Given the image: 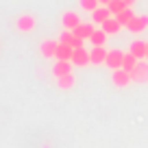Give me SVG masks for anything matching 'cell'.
Wrapping results in <instances>:
<instances>
[{"label":"cell","mask_w":148,"mask_h":148,"mask_svg":"<svg viewBox=\"0 0 148 148\" xmlns=\"http://www.w3.org/2000/svg\"><path fill=\"white\" fill-rule=\"evenodd\" d=\"M35 26H37V18L31 13H22L18 18V22H15V28L20 33H31V31H35Z\"/></svg>","instance_id":"obj_1"},{"label":"cell","mask_w":148,"mask_h":148,"mask_svg":"<svg viewBox=\"0 0 148 148\" xmlns=\"http://www.w3.org/2000/svg\"><path fill=\"white\" fill-rule=\"evenodd\" d=\"M131 76H133L135 83H148V59L137 61V65H135V70L131 72Z\"/></svg>","instance_id":"obj_2"},{"label":"cell","mask_w":148,"mask_h":148,"mask_svg":"<svg viewBox=\"0 0 148 148\" xmlns=\"http://www.w3.org/2000/svg\"><path fill=\"white\" fill-rule=\"evenodd\" d=\"M61 24H63L65 31H74L79 24H83V20H81L79 13H74V11H65V13L61 15Z\"/></svg>","instance_id":"obj_3"},{"label":"cell","mask_w":148,"mask_h":148,"mask_svg":"<svg viewBox=\"0 0 148 148\" xmlns=\"http://www.w3.org/2000/svg\"><path fill=\"white\" fill-rule=\"evenodd\" d=\"M92 63V59H89V50H85L83 48H74V55H72V65H76V68H85V65Z\"/></svg>","instance_id":"obj_4"},{"label":"cell","mask_w":148,"mask_h":148,"mask_svg":"<svg viewBox=\"0 0 148 148\" xmlns=\"http://www.w3.org/2000/svg\"><path fill=\"white\" fill-rule=\"evenodd\" d=\"M111 81H113V85L116 87H126V85L133 81V76H131V72H126V70H113V74H111Z\"/></svg>","instance_id":"obj_5"},{"label":"cell","mask_w":148,"mask_h":148,"mask_svg":"<svg viewBox=\"0 0 148 148\" xmlns=\"http://www.w3.org/2000/svg\"><path fill=\"white\" fill-rule=\"evenodd\" d=\"M122 61H124V52H122V50H109L105 65H107V68H111V70H120L122 68Z\"/></svg>","instance_id":"obj_6"},{"label":"cell","mask_w":148,"mask_h":148,"mask_svg":"<svg viewBox=\"0 0 148 148\" xmlns=\"http://www.w3.org/2000/svg\"><path fill=\"white\" fill-rule=\"evenodd\" d=\"M126 28H129L131 33H144L148 28V15H135V18L126 24Z\"/></svg>","instance_id":"obj_7"},{"label":"cell","mask_w":148,"mask_h":148,"mask_svg":"<svg viewBox=\"0 0 148 148\" xmlns=\"http://www.w3.org/2000/svg\"><path fill=\"white\" fill-rule=\"evenodd\" d=\"M107 55H109V50H107L105 46H94L92 50H89V59H92V65H102L107 61Z\"/></svg>","instance_id":"obj_8"},{"label":"cell","mask_w":148,"mask_h":148,"mask_svg":"<svg viewBox=\"0 0 148 148\" xmlns=\"http://www.w3.org/2000/svg\"><path fill=\"white\" fill-rule=\"evenodd\" d=\"M59 42L61 44H68V46H72V48H83L85 46V42L81 39V37H76L72 31H63V33H61V37H59Z\"/></svg>","instance_id":"obj_9"},{"label":"cell","mask_w":148,"mask_h":148,"mask_svg":"<svg viewBox=\"0 0 148 148\" xmlns=\"http://www.w3.org/2000/svg\"><path fill=\"white\" fill-rule=\"evenodd\" d=\"M57 48H59V42H55V39H44L42 46H39V52H42V57H46V59H52V57L57 55Z\"/></svg>","instance_id":"obj_10"},{"label":"cell","mask_w":148,"mask_h":148,"mask_svg":"<svg viewBox=\"0 0 148 148\" xmlns=\"http://www.w3.org/2000/svg\"><path fill=\"white\" fill-rule=\"evenodd\" d=\"M109 18H113V13H111V11H109V7H105V5H100V7H98V9L92 13L94 24H100V26H102V24H105Z\"/></svg>","instance_id":"obj_11"},{"label":"cell","mask_w":148,"mask_h":148,"mask_svg":"<svg viewBox=\"0 0 148 148\" xmlns=\"http://www.w3.org/2000/svg\"><path fill=\"white\" fill-rule=\"evenodd\" d=\"M94 31H96V26H94V24H89V22H83V24H79V26L74 28L72 33H74L76 37H81V39L85 42V39H89V37L94 35Z\"/></svg>","instance_id":"obj_12"},{"label":"cell","mask_w":148,"mask_h":148,"mask_svg":"<svg viewBox=\"0 0 148 148\" xmlns=\"http://www.w3.org/2000/svg\"><path fill=\"white\" fill-rule=\"evenodd\" d=\"M52 74H55V79L65 76V74H72V61H57L52 65Z\"/></svg>","instance_id":"obj_13"},{"label":"cell","mask_w":148,"mask_h":148,"mask_svg":"<svg viewBox=\"0 0 148 148\" xmlns=\"http://www.w3.org/2000/svg\"><path fill=\"white\" fill-rule=\"evenodd\" d=\"M72 55H74V48L68 46V44H61L59 42V48H57L55 59L57 61H72Z\"/></svg>","instance_id":"obj_14"},{"label":"cell","mask_w":148,"mask_h":148,"mask_svg":"<svg viewBox=\"0 0 148 148\" xmlns=\"http://www.w3.org/2000/svg\"><path fill=\"white\" fill-rule=\"evenodd\" d=\"M131 55L133 57H137L139 61L142 59H146V42H142V39H135L133 44H131Z\"/></svg>","instance_id":"obj_15"},{"label":"cell","mask_w":148,"mask_h":148,"mask_svg":"<svg viewBox=\"0 0 148 148\" xmlns=\"http://www.w3.org/2000/svg\"><path fill=\"white\" fill-rule=\"evenodd\" d=\"M120 28H122V24L118 22V18H116V15H113V18H109L105 24H102V31H105L107 35H116V33L120 31Z\"/></svg>","instance_id":"obj_16"},{"label":"cell","mask_w":148,"mask_h":148,"mask_svg":"<svg viewBox=\"0 0 148 148\" xmlns=\"http://www.w3.org/2000/svg\"><path fill=\"white\" fill-rule=\"evenodd\" d=\"M57 85L61 89H72L76 85V79H74V74H65V76H59L57 79Z\"/></svg>","instance_id":"obj_17"},{"label":"cell","mask_w":148,"mask_h":148,"mask_svg":"<svg viewBox=\"0 0 148 148\" xmlns=\"http://www.w3.org/2000/svg\"><path fill=\"white\" fill-rule=\"evenodd\" d=\"M107 33L102 31V28H96V31H94V35L89 37V42L94 44V46H105V42H107Z\"/></svg>","instance_id":"obj_18"},{"label":"cell","mask_w":148,"mask_h":148,"mask_svg":"<svg viewBox=\"0 0 148 148\" xmlns=\"http://www.w3.org/2000/svg\"><path fill=\"white\" fill-rule=\"evenodd\" d=\"M137 57H133L131 52H126L124 55V61H122V70H126V72H133L135 70V65H137Z\"/></svg>","instance_id":"obj_19"},{"label":"cell","mask_w":148,"mask_h":148,"mask_svg":"<svg viewBox=\"0 0 148 148\" xmlns=\"http://www.w3.org/2000/svg\"><path fill=\"white\" fill-rule=\"evenodd\" d=\"M116 18H118V22H120V24H122V26H126V24H129V22H131V20H133V18H135V13H133V9H131V7H126V9H124V11H120V13H118V15H116Z\"/></svg>","instance_id":"obj_20"},{"label":"cell","mask_w":148,"mask_h":148,"mask_svg":"<svg viewBox=\"0 0 148 148\" xmlns=\"http://www.w3.org/2000/svg\"><path fill=\"white\" fill-rule=\"evenodd\" d=\"M107 7H109V11H111V13H113V15H118V13H120V11H124V9H126V7H129V5H126L124 0H111V2H109V5H107Z\"/></svg>","instance_id":"obj_21"},{"label":"cell","mask_w":148,"mask_h":148,"mask_svg":"<svg viewBox=\"0 0 148 148\" xmlns=\"http://www.w3.org/2000/svg\"><path fill=\"white\" fill-rule=\"evenodd\" d=\"M79 5H81V9H85V11H89V13H94V11L100 7V0H79Z\"/></svg>","instance_id":"obj_22"},{"label":"cell","mask_w":148,"mask_h":148,"mask_svg":"<svg viewBox=\"0 0 148 148\" xmlns=\"http://www.w3.org/2000/svg\"><path fill=\"white\" fill-rule=\"evenodd\" d=\"M109 2H111V0H100V5H105V7L109 5Z\"/></svg>","instance_id":"obj_23"},{"label":"cell","mask_w":148,"mask_h":148,"mask_svg":"<svg viewBox=\"0 0 148 148\" xmlns=\"http://www.w3.org/2000/svg\"><path fill=\"white\" fill-rule=\"evenodd\" d=\"M124 2H126V5H129V7H131V5H133V2H135V0H124Z\"/></svg>","instance_id":"obj_24"},{"label":"cell","mask_w":148,"mask_h":148,"mask_svg":"<svg viewBox=\"0 0 148 148\" xmlns=\"http://www.w3.org/2000/svg\"><path fill=\"white\" fill-rule=\"evenodd\" d=\"M146 59H148V42H146Z\"/></svg>","instance_id":"obj_25"}]
</instances>
